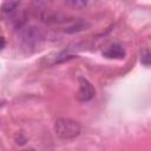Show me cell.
I'll return each instance as SVG.
<instances>
[{
	"instance_id": "6da1fadb",
	"label": "cell",
	"mask_w": 151,
	"mask_h": 151,
	"mask_svg": "<svg viewBox=\"0 0 151 151\" xmlns=\"http://www.w3.org/2000/svg\"><path fill=\"white\" fill-rule=\"evenodd\" d=\"M19 40L25 47H35L45 39V31L35 25H25L19 29Z\"/></svg>"
},
{
	"instance_id": "7a4b0ae2",
	"label": "cell",
	"mask_w": 151,
	"mask_h": 151,
	"mask_svg": "<svg viewBox=\"0 0 151 151\" xmlns=\"http://www.w3.org/2000/svg\"><path fill=\"white\" fill-rule=\"evenodd\" d=\"M81 126L70 118H58L54 123V132L61 139H73L80 134Z\"/></svg>"
},
{
	"instance_id": "3957f363",
	"label": "cell",
	"mask_w": 151,
	"mask_h": 151,
	"mask_svg": "<svg viewBox=\"0 0 151 151\" xmlns=\"http://www.w3.org/2000/svg\"><path fill=\"white\" fill-rule=\"evenodd\" d=\"M79 81V90H78V99L80 101H88L94 97V87L93 85L86 79L80 77L78 79Z\"/></svg>"
},
{
	"instance_id": "277c9868",
	"label": "cell",
	"mask_w": 151,
	"mask_h": 151,
	"mask_svg": "<svg viewBox=\"0 0 151 151\" xmlns=\"http://www.w3.org/2000/svg\"><path fill=\"white\" fill-rule=\"evenodd\" d=\"M40 20L45 24H63L65 21H67L66 17L59 14V13H54V12H50L48 9H44L40 13Z\"/></svg>"
},
{
	"instance_id": "5b68a950",
	"label": "cell",
	"mask_w": 151,
	"mask_h": 151,
	"mask_svg": "<svg viewBox=\"0 0 151 151\" xmlns=\"http://www.w3.org/2000/svg\"><path fill=\"white\" fill-rule=\"evenodd\" d=\"M103 55L109 58V59H124L125 58V50L120 45L114 44V45L110 46L103 53Z\"/></svg>"
},
{
	"instance_id": "8992f818",
	"label": "cell",
	"mask_w": 151,
	"mask_h": 151,
	"mask_svg": "<svg viewBox=\"0 0 151 151\" xmlns=\"http://www.w3.org/2000/svg\"><path fill=\"white\" fill-rule=\"evenodd\" d=\"M87 27H90V24L85 20H76L73 24H71L70 26H67L65 28V32L67 33H76V32H80L84 29H87Z\"/></svg>"
},
{
	"instance_id": "52a82bcc",
	"label": "cell",
	"mask_w": 151,
	"mask_h": 151,
	"mask_svg": "<svg viewBox=\"0 0 151 151\" xmlns=\"http://www.w3.org/2000/svg\"><path fill=\"white\" fill-rule=\"evenodd\" d=\"M19 7H20V2H19V1H5V2L1 5V12L8 18V17H11Z\"/></svg>"
},
{
	"instance_id": "ba28073f",
	"label": "cell",
	"mask_w": 151,
	"mask_h": 151,
	"mask_svg": "<svg viewBox=\"0 0 151 151\" xmlns=\"http://www.w3.org/2000/svg\"><path fill=\"white\" fill-rule=\"evenodd\" d=\"M65 5L70 6L72 8H76V9H81L87 6V1H85V0H66Z\"/></svg>"
},
{
	"instance_id": "9c48e42d",
	"label": "cell",
	"mask_w": 151,
	"mask_h": 151,
	"mask_svg": "<svg viewBox=\"0 0 151 151\" xmlns=\"http://www.w3.org/2000/svg\"><path fill=\"white\" fill-rule=\"evenodd\" d=\"M140 63L145 66H149L150 63H151V54H150V51L149 50H144L142 53H140Z\"/></svg>"
},
{
	"instance_id": "30bf717a",
	"label": "cell",
	"mask_w": 151,
	"mask_h": 151,
	"mask_svg": "<svg viewBox=\"0 0 151 151\" xmlns=\"http://www.w3.org/2000/svg\"><path fill=\"white\" fill-rule=\"evenodd\" d=\"M6 46V40L4 37H0V51Z\"/></svg>"
},
{
	"instance_id": "8fae6325",
	"label": "cell",
	"mask_w": 151,
	"mask_h": 151,
	"mask_svg": "<svg viewBox=\"0 0 151 151\" xmlns=\"http://www.w3.org/2000/svg\"><path fill=\"white\" fill-rule=\"evenodd\" d=\"M21 151H35V149H33V147H27V149H24V150H21Z\"/></svg>"
},
{
	"instance_id": "7c38bea8",
	"label": "cell",
	"mask_w": 151,
	"mask_h": 151,
	"mask_svg": "<svg viewBox=\"0 0 151 151\" xmlns=\"http://www.w3.org/2000/svg\"><path fill=\"white\" fill-rule=\"evenodd\" d=\"M1 105H2V104H1V103H0V106H1Z\"/></svg>"
}]
</instances>
